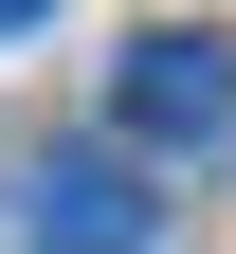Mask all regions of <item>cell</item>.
<instances>
[{
  "instance_id": "1",
  "label": "cell",
  "mask_w": 236,
  "mask_h": 254,
  "mask_svg": "<svg viewBox=\"0 0 236 254\" xmlns=\"http://www.w3.org/2000/svg\"><path fill=\"white\" fill-rule=\"evenodd\" d=\"M146 236H163V200H146L127 145H55L18 182V254H146Z\"/></svg>"
},
{
  "instance_id": "3",
  "label": "cell",
  "mask_w": 236,
  "mask_h": 254,
  "mask_svg": "<svg viewBox=\"0 0 236 254\" xmlns=\"http://www.w3.org/2000/svg\"><path fill=\"white\" fill-rule=\"evenodd\" d=\"M37 18H55V0H0V37H37Z\"/></svg>"
},
{
  "instance_id": "2",
  "label": "cell",
  "mask_w": 236,
  "mask_h": 254,
  "mask_svg": "<svg viewBox=\"0 0 236 254\" xmlns=\"http://www.w3.org/2000/svg\"><path fill=\"white\" fill-rule=\"evenodd\" d=\"M127 145H236V37H200V18H163V37H127Z\"/></svg>"
}]
</instances>
